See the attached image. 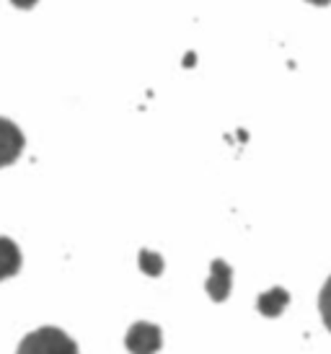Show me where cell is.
Segmentation results:
<instances>
[{
	"label": "cell",
	"instance_id": "cell-1",
	"mask_svg": "<svg viewBox=\"0 0 331 354\" xmlns=\"http://www.w3.org/2000/svg\"><path fill=\"white\" fill-rule=\"evenodd\" d=\"M16 354H80L78 344L62 328L42 326L37 331L24 336Z\"/></svg>",
	"mask_w": 331,
	"mask_h": 354
},
{
	"label": "cell",
	"instance_id": "cell-8",
	"mask_svg": "<svg viewBox=\"0 0 331 354\" xmlns=\"http://www.w3.org/2000/svg\"><path fill=\"white\" fill-rule=\"evenodd\" d=\"M319 310H321L323 326L331 331V277L326 279V285L321 287V295H319Z\"/></svg>",
	"mask_w": 331,
	"mask_h": 354
},
{
	"label": "cell",
	"instance_id": "cell-9",
	"mask_svg": "<svg viewBox=\"0 0 331 354\" xmlns=\"http://www.w3.org/2000/svg\"><path fill=\"white\" fill-rule=\"evenodd\" d=\"M10 3H13L16 8H21V10H29V8H34L39 0H10Z\"/></svg>",
	"mask_w": 331,
	"mask_h": 354
},
{
	"label": "cell",
	"instance_id": "cell-6",
	"mask_svg": "<svg viewBox=\"0 0 331 354\" xmlns=\"http://www.w3.org/2000/svg\"><path fill=\"white\" fill-rule=\"evenodd\" d=\"M21 264H24V259H21V251H19V246H16V241L0 236V282L8 279V277L19 274Z\"/></svg>",
	"mask_w": 331,
	"mask_h": 354
},
{
	"label": "cell",
	"instance_id": "cell-3",
	"mask_svg": "<svg viewBox=\"0 0 331 354\" xmlns=\"http://www.w3.org/2000/svg\"><path fill=\"white\" fill-rule=\"evenodd\" d=\"M26 148V138L10 119L0 117V168L16 163Z\"/></svg>",
	"mask_w": 331,
	"mask_h": 354
},
{
	"label": "cell",
	"instance_id": "cell-4",
	"mask_svg": "<svg viewBox=\"0 0 331 354\" xmlns=\"http://www.w3.org/2000/svg\"><path fill=\"white\" fill-rule=\"evenodd\" d=\"M231 285H233V269L225 264L223 259H215L210 266V279H207V295L215 303H223L231 295Z\"/></svg>",
	"mask_w": 331,
	"mask_h": 354
},
{
	"label": "cell",
	"instance_id": "cell-5",
	"mask_svg": "<svg viewBox=\"0 0 331 354\" xmlns=\"http://www.w3.org/2000/svg\"><path fill=\"white\" fill-rule=\"evenodd\" d=\"M287 305H290V292L285 287H272L256 297V310L267 318H277Z\"/></svg>",
	"mask_w": 331,
	"mask_h": 354
},
{
	"label": "cell",
	"instance_id": "cell-7",
	"mask_svg": "<svg viewBox=\"0 0 331 354\" xmlns=\"http://www.w3.org/2000/svg\"><path fill=\"white\" fill-rule=\"evenodd\" d=\"M140 269H143L147 277H158L163 272V259L158 254H153V251L143 248V251H140Z\"/></svg>",
	"mask_w": 331,
	"mask_h": 354
},
{
	"label": "cell",
	"instance_id": "cell-10",
	"mask_svg": "<svg viewBox=\"0 0 331 354\" xmlns=\"http://www.w3.org/2000/svg\"><path fill=\"white\" fill-rule=\"evenodd\" d=\"M308 3H311V6H329L331 0H308Z\"/></svg>",
	"mask_w": 331,
	"mask_h": 354
},
{
	"label": "cell",
	"instance_id": "cell-2",
	"mask_svg": "<svg viewBox=\"0 0 331 354\" xmlns=\"http://www.w3.org/2000/svg\"><path fill=\"white\" fill-rule=\"evenodd\" d=\"M127 352L129 354H156L163 344V334L156 324H147V321H140L135 324L129 331H127Z\"/></svg>",
	"mask_w": 331,
	"mask_h": 354
}]
</instances>
